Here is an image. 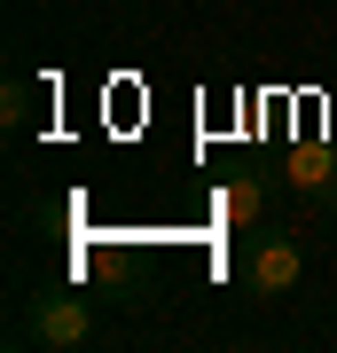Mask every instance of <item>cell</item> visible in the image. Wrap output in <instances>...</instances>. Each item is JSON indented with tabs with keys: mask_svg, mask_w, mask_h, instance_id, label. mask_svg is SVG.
Returning a JSON list of instances; mask_svg holds the SVG:
<instances>
[{
	"mask_svg": "<svg viewBox=\"0 0 337 353\" xmlns=\"http://www.w3.org/2000/svg\"><path fill=\"white\" fill-rule=\"evenodd\" d=\"M267 196H275V173H236V181H220V220H236V228H259L267 212Z\"/></svg>",
	"mask_w": 337,
	"mask_h": 353,
	"instance_id": "obj_4",
	"label": "cell"
},
{
	"mask_svg": "<svg viewBox=\"0 0 337 353\" xmlns=\"http://www.w3.org/2000/svg\"><path fill=\"white\" fill-rule=\"evenodd\" d=\"M283 181H290L322 220H337V150H329V141H298V150L283 157Z\"/></svg>",
	"mask_w": 337,
	"mask_h": 353,
	"instance_id": "obj_3",
	"label": "cell"
},
{
	"mask_svg": "<svg viewBox=\"0 0 337 353\" xmlns=\"http://www.w3.org/2000/svg\"><path fill=\"white\" fill-rule=\"evenodd\" d=\"M236 275H243V299H259V306L290 299V290H298V275H306V243H298V228H259V236L243 243Z\"/></svg>",
	"mask_w": 337,
	"mask_h": 353,
	"instance_id": "obj_2",
	"label": "cell"
},
{
	"mask_svg": "<svg viewBox=\"0 0 337 353\" xmlns=\"http://www.w3.org/2000/svg\"><path fill=\"white\" fill-rule=\"evenodd\" d=\"M0 126L8 134L32 126V79H8V87H0Z\"/></svg>",
	"mask_w": 337,
	"mask_h": 353,
	"instance_id": "obj_5",
	"label": "cell"
},
{
	"mask_svg": "<svg viewBox=\"0 0 337 353\" xmlns=\"http://www.w3.org/2000/svg\"><path fill=\"white\" fill-rule=\"evenodd\" d=\"M8 345L16 353H79L102 345V306L87 290H24L8 314Z\"/></svg>",
	"mask_w": 337,
	"mask_h": 353,
	"instance_id": "obj_1",
	"label": "cell"
}]
</instances>
